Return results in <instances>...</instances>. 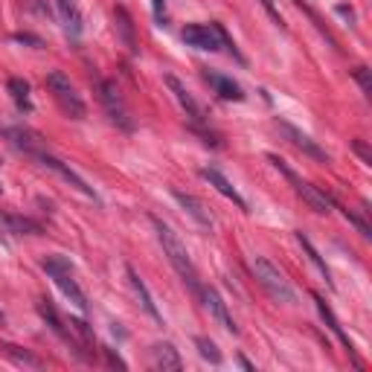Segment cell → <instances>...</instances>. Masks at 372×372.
I'll use <instances>...</instances> for the list:
<instances>
[{"label": "cell", "mask_w": 372, "mask_h": 372, "mask_svg": "<svg viewBox=\"0 0 372 372\" xmlns=\"http://www.w3.org/2000/svg\"><path fill=\"white\" fill-rule=\"evenodd\" d=\"M314 302H317V311H320V317H323V320H326V326L332 329V335H335V337H337V340L343 343V346H346V352H349V355L355 358V346H352L349 335L343 332V326H340V320H337V317H335V311L326 306V300H323L320 294H314Z\"/></svg>", "instance_id": "obj_19"}, {"label": "cell", "mask_w": 372, "mask_h": 372, "mask_svg": "<svg viewBox=\"0 0 372 372\" xmlns=\"http://www.w3.org/2000/svg\"><path fill=\"white\" fill-rule=\"evenodd\" d=\"M151 224H155L157 239H160V244H163V253H166V259L172 262V268L177 271V277H181V280L186 282L189 291L198 297V294H201L198 271H195V265H192V259H189V253H186L181 236H177V233H175L166 222H160V218H155V215H151Z\"/></svg>", "instance_id": "obj_1"}, {"label": "cell", "mask_w": 372, "mask_h": 372, "mask_svg": "<svg viewBox=\"0 0 372 372\" xmlns=\"http://www.w3.org/2000/svg\"><path fill=\"white\" fill-rule=\"evenodd\" d=\"M343 215H346V218H349V222H352L355 227H358V233H361V236H366V239L372 236V227H369V224L364 222V218H358V215L352 213V210H343Z\"/></svg>", "instance_id": "obj_29"}, {"label": "cell", "mask_w": 372, "mask_h": 372, "mask_svg": "<svg viewBox=\"0 0 372 372\" xmlns=\"http://www.w3.org/2000/svg\"><path fill=\"white\" fill-rule=\"evenodd\" d=\"M0 352H3L9 361L21 364V366H32V369L44 366V364H41V358H35L32 352H26V349H21V346H12V343H3V346H0Z\"/></svg>", "instance_id": "obj_25"}, {"label": "cell", "mask_w": 372, "mask_h": 372, "mask_svg": "<svg viewBox=\"0 0 372 372\" xmlns=\"http://www.w3.org/2000/svg\"><path fill=\"white\" fill-rule=\"evenodd\" d=\"M172 198L177 201V204H181L184 206V210L192 215V218H195V222L204 227V230H213V215H210V210H206V206L195 198V195H189V192H181V189H172Z\"/></svg>", "instance_id": "obj_15"}, {"label": "cell", "mask_w": 372, "mask_h": 372, "mask_svg": "<svg viewBox=\"0 0 372 372\" xmlns=\"http://www.w3.org/2000/svg\"><path fill=\"white\" fill-rule=\"evenodd\" d=\"M35 160H38L44 169H52V172H56V175L61 177V181H67L70 186H76V189L81 192V195H88V198H93V201H96V192H93V186H88V184L81 181V177H79V175H76L70 166H67V163H61L59 157H52L50 151H38Z\"/></svg>", "instance_id": "obj_12"}, {"label": "cell", "mask_w": 372, "mask_h": 372, "mask_svg": "<svg viewBox=\"0 0 372 372\" xmlns=\"http://www.w3.org/2000/svg\"><path fill=\"white\" fill-rule=\"evenodd\" d=\"M151 6H155V18H157V23L163 26V23H166V0H151Z\"/></svg>", "instance_id": "obj_31"}, {"label": "cell", "mask_w": 372, "mask_h": 372, "mask_svg": "<svg viewBox=\"0 0 372 372\" xmlns=\"http://www.w3.org/2000/svg\"><path fill=\"white\" fill-rule=\"evenodd\" d=\"M253 273H256L259 285L265 288L271 300H277V302H294L297 300L294 288L288 285V280L282 277V271L273 265V262H268L265 256H256L253 259Z\"/></svg>", "instance_id": "obj_3"}, {"label": "cell", "mask_w": 372, "mask_h": 372, "mask_svg": "<svg viewBox=\"0 0 372 372\" xmlns=\"http://www.w3.org/2000/svg\"><path fill=\"white\" fill-rule=\"evenodd\" d=\"M38 314H41V320L50 326V332H52V335H59V337L67 343V346L76 352V358H88L85 349L79 346V340H76V335H73L70 323H64V320H61V314L56 311V306H52L50 300H38Z\"/></svg>", "instance_id": "obj_7"}, {"label": "cell", "mask_w": 372, "mask_h": 372, "mask_svg": "<svg viewBox=\"0 0 372 372\" xmlns=\"http://www.w3.org/2000/svg\"><path fill=\"white\" fill-rule=\"evenodd\" d=\"M352 76H355L358 85H361V90H364L366 96H372V73H369V67H355Z\"/></svg>", "instance_id": "obj_28"}, {"label": "cell", "mask_w": 372, "mask_h": 372, "mask_svg": "<svg viewBox=\"0 0 372 372\" xmlns=\"http://www.w3.org/2000/svg\"><path fill=\"white\" fill-rule=\"evenodd\" d=\"M239 364H242L244 369H251V372H253V364H251V361H247V358H239Z\"/></svg>", "instance_id": "obj_36"}, {"label": "cell", "mask_w": 372, "mask_h": 372, "mask_svg": "<svg viewBox=\"0 0 372 372\" xmlns=\"http://www.w3.org/2000/svg\"><path fill=\"white\" fill-rule=\"evenodd\" d=\"M204 81L213 88V93L222 96V99H230V102H242V99H244L242 85H239V81H233L230 76L213 73V70H204Z\"/></svg>", "instance_id": "obj_14"}, {"label": "cell", "mask_w": 372, "mask_h": 372, "mask_svg": "<svg viewBox=\"0 0 372 372\" xmlns=\"http://www.w3.org/2000/svg\"><path fill=\"white\" fill-rule=\"evenodd\" d=\"M102 352H105V358H108V361H111V366H119V369H126V366H128V364L122 361V358H119L114 349H105V346H102Z\"/></svg>", "instance_id": "obj_33"}, {"label": "cell", "mask_w": 372, "mask_h": 372, "mask_svg": "<svg viewBox=\"0 0 372 372\" xmlns=\"http://www.w3.org/2000/svg\"><path fill=\"white\" fill-rule=\"evenodd\" d=\"M47 88H50L52 99L59 102V108H61V111H64L67 117H70V119H85L88 108H85V102H81V96L76 93L73 81L67 79L61 70H52V73H47Z\"/></svg>", "instance_id": "obj_4"}, {"label": "cell", "mask_w": 372, "mask_h": 372, "mask_svg": "<svg viewBox=\"0 0 372 372\" xmlns=\"http://www.w3.org/2000/svg\"><path fill=\"white\" fill-rule=\"evenodd\" d=\"M3 137L6 140L15 146V148H21V151H26V155H38V151H44V140H41L38 134H32V131H26V128H3Z\"/></svg>", "instance_id": "obj_17"}, {"label": "cell", "mask_w": 372, "mask_h": 372, "mask_svg": "<svg viewBox=\"0 0 372 372\" xmlns=\"http://www.w3.org/2000/svg\"><path fill=\"white\" fill-rule=\"evenodd\" d=\"M15 41H21V44H32V47H44V41L35 38V35H30V32H18Z\"/></svg>", "instance_id": "obj_32"}, {"label": "cell", "mask_w": 372, "mask_h": 372, "mask_svg": "<svg viewBox=\"0 0 372 372\" xmlns=\"http://www.w3.org/2000/svg\"><path fill=\"white\" fill-rule=\"evenodd\" d=\"M181 38L186 41L189 47H195V50H206V52H218V50H222V35H218L215 21L210 26H206V23H189V26H184Z\"/></svg>", "instance_id": "obj_8"}, {"label": "cell", "mask_w": 372, "mask_h": 372, "mask_svg": "<svg viewBox=\"0 0 372 372\" xmlns=\"http://www.w3.org/2000/svg\"><path fill=\"white\" fill-rule=\"evenodd\" d=\"M166 85H169V90H172V96L177 99V105L184 108V114L189 117V122L195 128H201L204 122H206V111H204V105L195 99V96H192L189 90H186V85L181 79H175V76H166Z\"/></svg>", "instance_id": "obj_9"}, {"label": "cell", "mask_w": 372, "mask_h": 372, "mask_svg": "<svg viewBox=\"0 0 372 372\" xmlns=\"http://www.w3.org/2000/svg\"><path fill=\"white\" fill-rule=\"evenodd\" d=\"M337 15H340V18H346L349 23H355V12H352L346 3H337Z\"/></svg>", "instance_id": "obj_35"}, {"label": "cell", "mask_w": 372, "mask_h": 372, "mask_svg": "<svg viewBox=\"0 0 372 372\" xmlns=\"http://www.w3.org/2000/svg\"><path fill=\"white\" fill-rule=\"evenodd\" d=\"M6 88H9V96H12V102H15L21 111H32V99H30V81H23L18 76H12L6 81Z\"/></svg>", "instance_id": "obj_23"}, {"label": "cell", "mask_w": 372, "mask_h": 372, "mask_svg": "<svg viewBox=\"0 0 372 372\" xmlns=\"http://www.w3.org/2000/svg\"><path fill=\"white\" fill-rule=\"evenodd\" d=\"M126 273H128V282H131V288H134V294H137V300H140V306H143V311L151 317V320H163V314L157 311V306H155V297H151V291L146 288V282L140 280V273H137L131 265H126Z\"/></svg>", "instance_id": "obj_16"}, {"label": "cell", "mask_w": 372, "mask_h": 372, "mask_svg": "<svg viewBox=\"0 0 372 372\" xmlns=\"http://www.w3.org/2000/svg\"><path fill=\"white\" fill-rule=\"evenodd\" d=\"M114 23H117V35L122 38V44L128 47L131 56H137V52H140V44H137V35H134V21L122 6L114 9Z\"/></svg>", "instance_id": "obj_18"}, {"label": "cell", "mask_w": 372, "mask_h": 372, "mask_svg": "<svg viewBox=\"0 0 372 372\" xmlns=\"http://www.w3.org/2000/svg\"><path fill=\"white\" fill-rule=\"evenodd\" d=\"M268 160H271L273 166H277V169H280V172L288 177V181H291V186L297 189V195H300L302 201H306L314 213H329V210H332V198L323 195V192L317 189V186L306 184V181H302V177H297V172H291V169L285 166V160H280L277 155H268Z\"/></svg>", "instance_id": "obj_5"}, {"label": "cell", "mask_w": 372, "mask_h": 372, "mask_svg": "<svg viewBox=\"0 0 372 372\" xmlns=\"http://www.w3.org/2000/svg\"><path fill=\"white\" fill-rule=\"evenodd\" d=\"M355 151L364 157V163H372V151L366 148V143H364V140H355Z\"/></svg>", "instance_id": "obj_34"}, {"label": "cell", "mask_w": 372, "mask_h": 372, "mask_svg": "<svg viewBox=\"0 0 372 372\" xmlns=\"http://www.w3.org/2000/svg\"><path fill=\"white\" fill-rule=\"evenodd\" d=\"M259 3H262V6H265V9H268V15L273 18V23H277V26H280V30H285V21H282V15H280V9H277V6H273V0H259Z\"/></svg>", "instance_id": "obj_30"}, {"label": "cell", "mask_w": 372, "mask_h": 372, "mask_svg": "<svg viewBox=\"0 0 372 372\" xmlns=\"http://www.w3.org/2000/svg\"><path fill=\"white\" fill-rule=\"evenodd\" d=\"M198 300H201V306L210 311V317L215 323H222L227 332H233V335H239V326H236V320L230 317V311H227V302L222 300V294L215 291V288H210V285H201V294H198Z\"/></svg>", "instance_id": "obj_10"}, {"label": "cell", "mask_w": 372, "mask_h": 372, "mask_svg": "<svg viewBox=\"0 0 372 372\" xmlns=\"http://www.w3.org/2000/svg\"><path fill=\"white\" fill-rule=\"evenodd\" d=\"M201 177H204V181L210 184V186H215V192H222V195H224L227 201H233V204H236L239 210H244V213H247V201L239 195V189L233 186V184H230L227 177H224L222 172H218L215 166H204V169H201Z\"/></svg>", "instance_id": "obj_13"}, {"label": "cell", "mask_w": 372, "mask_h": 372, "mask_svg": "<svg viewBox=\"0 0 372 372\" xmlns=\"http://www.w3.org/2000/svg\"><path fill=\"white\" fill-rule=\"evenodd\" d=\"M0 326H6V314H3V309H0Z\"/></svg>", "instance_id": "obj_37"}, {"label": "cell", "mask_w": 372, "mask_h": 372, "mask_svg": "<svg viewBox=\"0 0 372 372\" xmlns=\"http://www.w3.org/2000/svg\"><path fill=\"white\" fill-rule=\"evenodd\" d=\"M297 6H300L302 12H306V15H309V18L314 21V26H317V30H320V32H323V35L329 38V44H332V47L337 50V41H335V35H332V32H329V30H326V23L320 21V15H317V12H314V9H309V6H302V3H300V0H297Z\"/></svg>", "instance_id": "obj_27"}, {"label": "cell", "mask_w": 372, "mask_h": 372, "mask_svg": "<svg viewBox=\"0 0 372 372\" xmlns=\"http://www.w3.org/2000/svg\"><path fill=\"white\" fill-rule=\"evenodd\" d=\"M151 355H155V366L157 369H172V372H177V369H184V361H181V355H177V349L172 346V343H157L155 349H151Z\"/></svg>", "instance_id": "obj_21"}, {"label": "cell", "mask_w": 372, "mask_h": 372, "mask_svg": "<svg viewBox=\"0 0 372 372\" xmlns=\"http://www.w3.org/2000/svg\"><path fill=\"white\" fill-rule=\"evenodd\" d=\"M195 346H198V355L204 358V361H210L213 366H218V364H222V352H218V346H215V343L210 340V337H195Z\"/></svg>", "instance_id": "obj_26"}, {"label": "cell", "mask_w": 372, "mask_h": 372, "mask_svg": "<svg viewBox=\"0 0 372 372\" xmlns=\"http://www.w3.org/2000/svg\"><path fill=\"white\" fill-rule=\"evenodd\" d=\"M41 268L47 271V277L56 282L59 288H61V294L73 302V306L85 314L88 311V300H85V291L79 288V282H76V277H73V265L67 262L64 256H47L44 262H41Z\"/></svg>", "instance_id": "obj_2"}, {"label": "cell", "mask_w": 372, "mask_h": 372, "mask_svg": "<svg viewBox=\"0 0 372 372\" xmlns=\"http://www.w3.org/2000/svg\"><path fill=\"white\" fill-rule=\"evenodd\" d=\"M56 6H59V18L64 23L67 35L79 38V32H81V15H79L76 3H73V0H56Z\"/></svg>", "instance_id": "obj_22"}, {"label": "cell", "mask_w": 372, "mask_h": 372, "mask_svg": "<svg viewBox=\"0 0 372 372\" xmlns=\"http://www.w3.org/2000/svg\"><path fill=\"white\" fill-rule=\"evenodd\" d=\"M41 227L30 218H21V215H9V213H0V233L3 236H23V233H38Z\"/></svg>", "instance_id": "obj_20"}, {"label": "cell", "mask_w": 372, "mask_h": 372, "mask_svg": "<svg viewBox=\"0 0 372 372\" xmlns=\"http://www.w3.org/2000/svg\"><path fill=\"white\" fill-rule=\"evenodd\" d=\"M294 236H297V242H300V247H302V251H306V256L311 259V265H314L317 271L323 273V277H326V282H329V285L335 288V282H332V273H329V265H326V262H323V256L317 253V247H314V244L309 242V236H306V233H302V230H297Z\"/></svg>", "instance_id": "obj_24"}, {"label": "cell", "mask_w": 372, "mask_h": 372, "mask_svg": "<svg viewBox=\"0 0 372 372\" xmlns=\"http://www.w3.org/2000/svg\"><path fill=\"white\" fill-rule=\"evenodd\" d=\"M0 192H3V186H0Z\"/></svg>", "instance_id": "obj_38"}, {"label": "cell", "mask_w": 372, "mask_h": 372, "mask_svg": "<svg viewBox=\"0 0 372 372\" xmlns=\"http://www.w3.org/2000/svg\"><path fill=\"white\" fill-rule=\"evenodd\" d=\"M277 131H282V137H285L288 143H291V146H297V148L302 151V155L314 157L317 163H329V160H332V157H329V151H326V148H320V146H317V143L311 140V137H309L306 131L294 128L291 122H282V119H280V122H277Z\"/></svg>", "instance_id": "obj_11"}, {"label": "cell", "mask_w": 372, "mask_h": 372, "mask_svg": "<svg viewBox=\"0 0 372 372\" xmlns=\"http://www.w3.org/2000/svg\"><path fill=\"white\" fill-rule=\"evenodd\" d=\"M99 102L105 105V111H108V117H111L114 126H119L122 131H134V122L128 117L126 102H122V93L117 88V81H108V79L99 81Z\"/></svg>", "instance_id": "obj_6"}]
</instances>
